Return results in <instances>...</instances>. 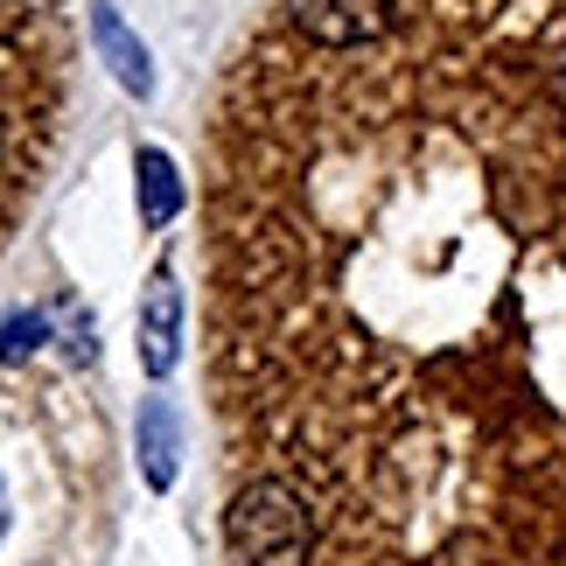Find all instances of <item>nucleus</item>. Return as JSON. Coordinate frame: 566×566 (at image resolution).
Returning a JSON list of instances; mask_svg holds the SVG:
<instances>
[{"instance_id": "nucleus-1", "label": "nucleus", "mask_w": 566, "mask_h": 566, "mask_svg": "<svg viewBox=\"0 0 566 566\" xmlns=\"http://www.w3.org/2000/svg\"><path fill=\"white\" fill-rule=\"evenodd\" d=\"M238 475L308 517L294 566H566V391L532 350L420 343L301 280L224 266Z\"/></svg>"}, {"instance_id": "nucleus-2", "label": "nucleus", "mask_w": 566, "mask_h": 566, "mask_svg": "<svg viewBox=\"0 0 566 566\" xmlns=\"http://www.w3.org/2000/svg\"><path fill=\"white\" fill-rule=\"evenodd\" d=\"M56 14L50 0H0V238L35 182V155L56 105Z\"/></svg>"}, {"instance_id": "nucleus-7", "label": "nucleus", "mask_w": 566, "mask_h": 566, "mask_svg": "<svg viewBox=\"0 0 566 566\" xmlns=\"http://www.w3.org/2000/svg\"><path fill=\"white\" fill-rule=\"evenodd\" d=\"M140 475H147V490L176 483V406L168 399L140 406Z\"/></svg>"}, {"instance_id": "nucleus-8", "label": "nucleus", "mask_w": 566, "mask_h": 566, "mask_svg": "<svg viewBox=\"0 0 566 566\" xmlns=\"http://www.w3.org/2000/svg\"><path fill=\"white\" fill-rule=\"evenodd\" d=\"M14 525H21V511H14V483H8V469H0V553H8Z\"/></svg>"}, {"instance_id": "nucleus-5", "label": "nucleus", "mask_w": 566, "mask_h": 566, "mask_svg": "<svg viewBox=\"0 0 566 566\" xmlns=\"http://www.w3.org/2000/svg\"><path fill=\"white\" fill-rule=\"evenodd\" d=\"M92 42H98V56L113 63V77L126 84V92H155V63H147V50L134 42V29H126V21L105 8V0H92Z\"/></svg>"}, {"instance_id": "nucleus-3", "label": "nucleus", "mask_w": 566, "mask_h": 566, "mask_svg": "<svg viewBox=\"0 0 566 566\" xmlns=\"http://www.w3.org/2000/svg\"><path fill=\"white\" fill-rule=\"evenodd\" d=\"M280 29L315 50H371L406 29V0H280Z\"/></svg>"}, {"instance_id": "nucleus-6", "label": "nucleus", "mask_w": 566, "mask_h": 566, "mask_svg": "<svg viewBox=\"0 0 566 566\" xmlns=\"http://www.w3.org/2000/svg\"><path fill=\"white\" fill-rule=\"evenodd\" d=\"M182 217V176L161 147H140V224L147 231H168Z\"/></svg>"}, {"instance_id": "nucleus-4", "label": "nucleus", "mask_w": 566, "mask_h": 566, "mask_svg": "<svg viewBox=\"0 0 566 566\" xmlns=\"http://www.w3.org/2000/svg\"><path fill=\"white\" fill-rule=\"evenodd\" d=\"M176 350H182V287H176V273L161 266L147 280V301H140V364H147V378L176 371Z\"/></svg>"}]
</instances>
